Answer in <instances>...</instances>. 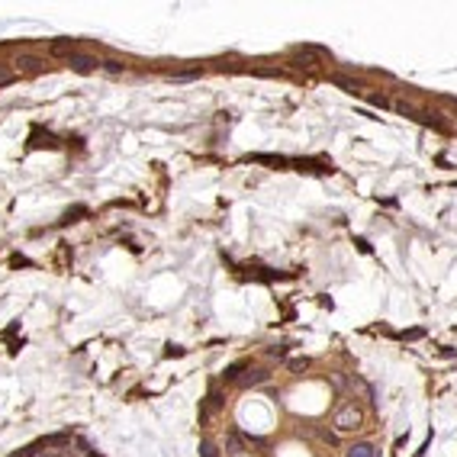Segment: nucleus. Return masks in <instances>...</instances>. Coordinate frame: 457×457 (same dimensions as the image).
Wrapping results in <instances>:
<instances>
[{"instance_id": "f03ea898", "label": "nucleus", "mask_w": 457, "mask_h": 457, "mask_svg": "<svg viewBox=\"0 0 457 457\" xmlns=\"http://www.w3.org/2000/svg\"><path fill=\"white\" fill-rule=\"evenodd\" d=\"M68 61H71V68H74V71H94V68L100 65L97 58H90V55H77V52H74V55L68 58Z\"/></svg>"}, {"instance_id": "39448f33", "label": "nucleus", "mask_w": 457, "mask_h": 457, "mask_svg": "<svg viewBox=\"0 0 457 457\" xmlns=\"http://www.w3.org/2000/svg\"><path fill=\"white\" fill-rule=\"evenodd\" d=\"M242 447H245V441H242V435H229V451H232V454H242Z\"/></svg>"}, {"instance_id": "4468645a", "label": "nucleus", "mask_w": 457, "mask_h": 457, "mask_svg": "<svg viewBox=\"0 0 457 457\" xmlns=\"http://www.w3.org/2000/svg\"><path fill=\"white\" fill-rule=\"evenodd\" d=\"M174 81H190V77H197V71H177V74H171Z\"/></svg>"}, {"instance_id": "f8f14e48", "label": "nucleus", "mask_w": 457, "mask_h": 457, "mask_svg": "<svg viewBox=\"0 0 457 457\" xmlns=\"http://www.w3.org/2000/svg\"><path fill=\"white\" fill-rule=\"evenodd\" d=\"M242 367H245V364H232V367H229V371H225V380H235V377H239V371H242Z\"/></svg>"}, {"instance_id": "ddd939ff", "label": "nucleus", "mask_w": 457, "mask_h": 457, "mask_svg": "<svg viewBox=\"0 0 457 457\" xmlns=\"http://www.w3.org/2000/svg\"><path fill=\"white\" fill-rule=\"evenodd\" d=\"M371 103H374V107H380V110H383V107H386V103H390V100H386L383 94H374V97H371Z\"/></svg>"}, {"instance_id": "0eeeda50", "label": "nucleus", "mask_w": 457, "mask_h": 457, "mask_svg": "<svg viewBox=\"0 0 457 457\" xmlns=\"http://www.w3.org/2000/svg\"><path fill=\"white\" fill-rule=\"evenodd\" d=\"M10 81H16V71H13V68H0V87L10 84Z\"/></svg>"}, {"instance_id": "1a4fd4ad", "label": "nucleus", "mask_w": 457, "mask_h": 457, "mask_svg": "<svg viewBox=\"0 0 457 457\" xmlns=\"http://www.w3.org/2000/svg\"><path fill=\"white\" fill-rule=\"evenodd\" d=\"M200 454H203V457H219V454H216V444H213V441H203V444H200Z\"/></svg>"}, {"instance_id": "9b49d317", "label": "nucleus", "mask_w": 457, "mask_h": 457, "mask_svg": "<svg viewBox=\"0 0 457 457\" xmlns=\"http://www.w3.org/2000/svg\"><path fill=\"white\" fill-rule=\"evenodd\" d=\"M103 68H107L110 74H119V71H122V68H126V65H122V61H103Z\"/></svg>"}, {"instance_id": "9d476101", "label": "nucleus", "mask_w": 457, "mask_h": 457, "mask_svg": "<svg viewBox=\"0 0 457 457\" xmlns=\"http://www.w3.org/2000/svg\"><path fill=\"white\" fill-rule=\"evenodd\" d=\"M16 65H23V68H39L42 61H39V58H32V55H23L20 61H16Z\"/></svg>"}, {"instance_id": "2eb2a0df", "label": "nucleus", "mask_w": 457, "mask_h": 457, "mask_svg": "<svg viewBox=\"0 0 457 457\" xmlns=\"http://www.w3.org/2000/svg\"><path fill=\"white\" fill-rule=\"evenodd\" d=\"M13 457H23V454H13Z\"/></svg>"}, {"instance_id": "6e6552de", "label": "nucleus", "mask_w": 457, "mask_h": 457, "mask_svg": "<svg viewBox=\"0 0 457 457\" xmlns=\"http://www.w3.org/2000/svg\"><path fill=\"white\" fill-rule=\"evenodd\" d=\"M306 367H309V361H306V357H293V361H290V371H306Z\"/></svg>"}, {"instance_id": "423d86ee", "label": "nucleus", "mask_w": 457, "mask_h": 457, "mask_svg": "<svg viewBox=\"0 0 457 457\" xmlns=\"http://www.w3.org/2000/svg\"><path fill=\"white\" fill-rule=\"evenodd\" d=\"M332 81H335L338 87H345V90H351V94L357 90V84H354V81H348V77H341V74H335V77H332Z\"/></svg>"}, {"instance_id": "7ed1b4c3", "label": "nucleus", "mask_w": 457, "mask_h": 457, "mask_svg": "<svg viewBox=\"0 0 457 457\" xmlns=\"http://www.w3.org/2000/svg\"><path fill=\"white\" fill-rule=\"evenodd\" d=\"M345 457H377V451H374L371 441H361V444H351L345 451Z\"/></svg>"}, {"instance_id": "f257e3e1", "label": "nucleus", "mask_w": 457, "mask_h": 457, "mask_svg": "<svg viewBox=\"0 0 457 457\" xmlns=\"http://www.w3.org/2000/svg\"><path fill=\"white\" fill-rule=\"evenodd\" d=\"M361 425H364V412H361V406H354V402H348V406H341L335 412V428L338 432H357Z\"/></svg>"}, {"instance_id": "20e7f679", "label": "nucleus", "mask_w": 457, "mask_h": 457, "mask_svg": "<svg viewBox=\"0 0 457 457\" xmlns=\"http://www.w3.org/2000/svg\"><path fill=\"white\" fill-rule=\"evenodd\" d=\"M264 380H267V374H264V371H251L242 383H245V386H258V383H264Z\"/></svg>"}]
</instances>
